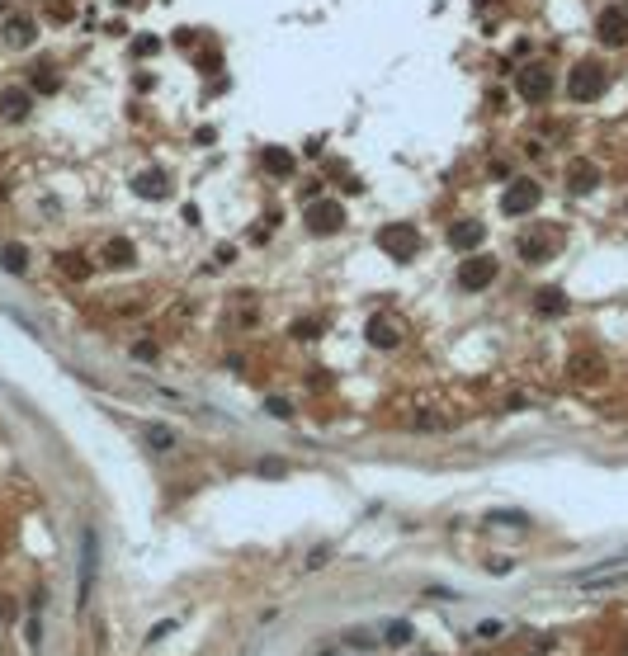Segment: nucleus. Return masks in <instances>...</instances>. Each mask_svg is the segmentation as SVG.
<instances>
[{
  "mask_svg": "<svg viewBox=\"0 0 628 656\" xmlns=\"http://www.w3.org/2000/svg\"><path fill=\"white\" fill-rule=\"evenodd\" d=\"M331 557V547H312V557H307V571H316V567Z\"/></svg>",
  "mask_w": 628,
  "mask_h": 656,
  "instance_id": "obj_29",
  "label": "nucleus"
},
{
  "mask_svg": "<svg viewBox=\"0 0 628 656\" xmlns=\"http://www.w3.org/2000/svg\"><path fill=\"white\" fill-rule=\"evenodd\" d=\"M553 246H558V236H553V227H538V232H519L515 241V255L524 260V265H543L553 255Z\"/></svg>",
  "mask_w": 628,
  "mask_h": 656,
  "instance_id": "obj_2",
  "label": "nucleus"
},
{
  "mask_svg": "<svg viewBox=\"0 0 628 656\" xmlns=\"http://www.w3.org/2000/svg\"><path fill=\"white\" fill-rule=\"evenodd\" d=\"M596 185H600V166L591 156H577L567 166V189H572V194H591Z\"/></svg>",
  "mask_w": 628,
  "mask_h": 656,
  "instance_id": "obj_9",
  "label": "nucleus"
},
{
  "mask_svg": "<svg viewBox=\"0 0 628 656\" xmlns=\"http://www.w3.org/2000/svg\"><path fill=\"white\" fill-rule=\"evenodd\" d=\"M142 439H147L156 453H171L175 449V430H166V425H142Z\"/></svg>",
  "mask_w": 628,
  "mask_h": 656,
  "instance_id": "obj_19",
  "label": "nucleus"
},
{
  "mask_svg": "<svg viewBox=\"0 0 628 656\" xmlns=\"http://www.w3.org/2000/svg\"><path fill=\"white\" fill-rule=\"evenodd\" d=\"M288 335H302V340H312V335H321V326H316L312 316H302V321H293V326H288Z\"/></svg>",
  "mask_w": 628,
  "mask_h": 656,
  "instance_id": "obj_24",
  "label": "nucleus"
},
{
  "mask_svg": "<svg viewBox=\"0 0 628 656\" xmlns=\"http://www.w3.org/2000/svg\"><path fill=\"white\" fill-rule=\"evenodd\" d=\"M538 199H543V189L534 180H515V185L505 189V213H534Z\"/></svg>",
  "mask_w": 628,
  "mask_h": 656,
  "instance_id": "obj_8",
  "label": "nucleus"
},
{
  "mask_svg": "<svg viewBox=\"0 0 628 656\" xmlns=\"http://www.w3.org/2000/svg\"><path fill=\"white\" fill-rule=\"evenodd\" d=\"M33 109V94L24 85H10V90H0V118H10V123H24Z\"/></svg>",
  "mask_w": 628,
  "mask_h": 656,
  "instance_id": "obj_10",
  "label": "nucleus"
},
{
  "mask_svg": "<svg viewBox=\"0 0 628 656\" xmlns=\"http://www.w3.org/2000/svg\"><path fill=\"white\" fill-rule=\"evenodd\" d=\"M33 38H38V24H33L29 15H15V19H5V43H10V47H29Z\"/></svg>",
  "mask_w": 628,
  "mask_h": 656,
  "instance_id": "obj_14",
  "label": "nucleus"
},
{
  "mask_svg": "<svg viewBox=\"0 0 628 656\" xmlns=\"http://www.w3.org/2000/svg\"><path fill=\"white\" fill-rule=\"evenodd\" d=\"M166 185H171L166 171H142L137 175V194H142V199H166Z\"/></svg>",
  "mask_w": 628,
  "mask_h": 656,
  "instance_id": "obj_16",
  "label": "nucleus"
},
{
  "mask_svg": "<svg viewBox=\"0 0 628 656\" xmlns=\"http://www.w3.org/2000/svg\"><path fill=\"white\" fill-rule=\"evenodd\" d=\"M265 171L269 175H288V171H293V156H288L283 147H269V151H265Z\"/></svg>",
  "mask_w": 628,
  "mask_h": 656,
  "instance_id": "obj_21",
  "label": "nucleus"
},
{
  "mask_svg": "<svg viewBox=\"0 0 628 656\" xmlns=\"http://www.w3.org/2000/svg\"><path fill=\"white\" fill-rule=\"evenodd\" d=\"M491 279H496V260H491V255H468V260L458 265V283H463V288H487Z\"/></svg>",
  "mask_w": 628,
  "mask_h": 656,
  "instance_id": "obj_7",
  "label": "nucleus"
},
{
  "mask_svg": "<svg viewBox=\"0 0 628 656\" xmlns=\"http://www.w3.org/2000/svg\"><path fill=\"white\" fill-rule=\"evenodd\" d=\"M33 90H38V94H52V90H57V76H52L47 66H38V71H33Z\"/></svg>",
  "mask_w": 628,
  "mask_h": 656,
  "instance_id": "obj_23",
  "label": "nucleus"
},
{
  "mask_svg": "<svg viewBox=\"0 0 628 656\" xmlns=\"http://www.w3.org/2000/svg\"><path fill=\"white\" fill-rule=\"evenodd\" d=\"M596 33H600L605 47H624L628 43V10L624 5H605L600 19H596Z\"/></svg>",
  "mask_w": 628,
  "mask_h": 656,
  "instance_id": "obj_3",
  "label": "nucleus"
},
{
  "mask_svg": "<svg viewBox=\"0 0 628 656\" xmlns=\"http://www.w3.org/2000/svg\"><path fill=\"white\" fill-rule=\"evenodd\" d=\"M572 373L581 378V383H591V378H600V359H591V354H577V364H572Z\"/></svg>",
  "mask_w": 628,
  "mask_h": 656,
  "instance_id": "obj_22",
  "label": "nucleus"
},
{
  "mask_svg": "<svg viewBox=\"0 0 628 656\" xmlns=\"http://www.w3.org/2000/svg\"><path fill=\"white\" fill-rule=\"evenodd\" d=\"M378 246L388 250V255H397V260H411L421 250V236H416V227H383L378 232Z\"/></svg>",
  "mask_w": 628,
  "mask_h": 656,
  "instance_id": "obj_4",
  "label": "nucleus"
},
{
  "mask_svg": "<svg viewBox=\"0 0 628 656\" xmlns=\"http://www.w3.org/2000/svg\"><path fill=\"white\" fill-rule=\"evenodd\" d=\"M57 269L66 279H90V260L85 255H57Z\"/></svg>",
  "mask_w": 628,
  "mask_h": 656,
  "instance_id": "obj_20",
  "label": "nucleus"
},
{
  "mask_svg": "<svg viewBox=\"0 0 628 656\" xmlns=\"http://www.w3.org/2000/svg\"><path fill=\"white\" fill-rule=\"evenodd\" d=\"M133 359H147V364H152V359H156V345H152V340H137V345H133Z\"/></svg>",
  "mask_w": 628,
  "mask_h": 656,
  "instance_id": "obj_26",
  "label": "nucleus"
},
{
  "mask_svg": "<svg viewBox=\"0 0 628 656\" xmlns=\"http://www.w3.org/2000/svg\"><path fill=\"white\" fill-rule=\"evenodd\" d=\"M534 307L543 316H562L567 312V297L558 293V288H538V293H534Z\"/></svg>",
  "mask_w": 628,
  "mask_h": 656,
  "instance_id": "obj_18",
  "label": "nucleus"
},
{
  "mask_svg": "<svg viewBox=\"0 0 628 656\" xmlns=\"http://www.w3.org/2000/svg\"><path fill=\"white\" fill-rule=\"evenodd\" d=\"M99 260L109 269H128V265H137V246H133L128 236H109V241L99 246Z\"/></svg>",
  "mask_w": 628,
  "mask_h": 656,
  "instance_id": "obj_11",
  "label": "nucleus"
},
{
  "mask_svg": "<svg viewBox=\"0 0 628 656\" xmlns=\"http://www.w3.org/2000/svg\"><path fill=\"white\" fill-rule=\"evenodd\" d=\"M515 90H519L524 104H543V99L553 94V76L543 71V66H529V71H519V76H515Z\"/></svg>",
  "mask_w": 628,
  "mask_h": 656,
  "instance_id": "obj_5",
  "label": "nucleus"
},
{
  "mask_svg": "<svg viewBox=\"0 0 628 656\" xmlns=\"http://www.w3.org/2000/svg\"><path fill=\"white\" fill-rule=\"evenodd\" d=\"M605 85H610V71H605L600 62H577V71H572V80H567V94H572L577 104H586V99H600Z\"/></svg>",
  "mask_w": 628,
  "mask_h": 656,
  "instance_id": "obj_1",
  "label": "nucleus"
},
{
  "mask_svg": "<svg viewBox=\"0 0 628 656\" xmlns=\"http://www.w3.org/2000/svg\"><path fill=\"white\" fill-rule=\"evenodd\" d=\"M364 335L378 345V349H393L397 340H402V330H397V321L388 312H378V316H369V326H364Z\"/></svg>",
  "mask_w": 628,
  "mask_h": 656,
  "instance_id": "obj_12",
  "label": "nucleus"
},
{
  "mask_svg": "<svg viewBox=\"0 0 628 656\" xmlns=\"http://www.w3.org/2000/svg\"><path fill=\"white\" fill-rule=\"evenodd\" d=\"M90 586H94V533L85 529V538H80V605L90 600Z\"/></svg>",
  "mask_w": 628,
  "mask_h": 656,
  "instance_id": "obj_13",
  "label": "nucleus"
},
{
  "mask_svg": "<svg viewBox=\"0 0 628 656\" xmlns=\"http://www.w3.org/2000/svg\"><path fill=\"white\" fill-rule=\"evenodd\" d=\"M307 227H312L316 236H331V232H340V227H345V208L340 204H321V199H316L312 208H307Z\"/></svg>",
  "mask_w": 628,
  "mask_h": 656,
  "instance_id": "obj_6",
  "label": "nucleus"
},
{
  "mask_svg": "<svg viewBox=\"0 0 628 656\" xmlns=\"http://www.w3.org/2000/svg\"><path fill=\"white\" fill-rule=\"evenodd\" d=\"M0 265L10 269V274H24V269H29V250L19 246V241H5V246H0Z\"/></svg>",
  "mask_w": 628,
  "mask_h": 656,
  "instance_id": "obj_17",
  "label": "nucleus"
},
{
  "mask_svg": "<svg viewBox=\"0 0 628 656\" xmlns=\"http://www.w3.org/2000/svg\"><path fill=\"white\" fill-rule=\"evenodd\" d=\"M449 246H454V250H477V246H482V222H454Z\"/></svg>",
  "mask_w": 628,
  "mask_h": 656,
  "instance_id": "obj_15",
  "label": "nucleus"
},
{
  "mask_svg": "<svg viewBox=\"0 0 628 656\" xmlns=\"http://www.w3.org/2000/svg\"><path fill=\"white\" fill-rule=\"evenodd\" d=\"M265 411L274 416V421H288V416H293V402H283V397H269V402H265Z\"/></svg>",
  "mask_w": 628,
  "mask_h": 656,
  "instance_id": "obj_25",
  "label": "nucleus"
},
{
  "mask_svg": "<svg viewBox=\"0 0 628 656\" xmlns=\"http://www.w3.org/2000/svg\"><path fill=\"white\" fill-rule=\"evenodd\" d=\"M407 638H411V628H407V624H393V628H388V642H397V647H402Z\"/></svg>",
  "mask_w": 628,
  "mask_h": 656,
  "instance_id": "obj_28",
  "label": "nucleus"
},
{
  "mask_svg": "<svg viewBox=\"0 0 628 656\" xmlns=\"http://www.w3.org/2000/svg\"><path fill=\"white\" fill-rule=\"evenodd\" d=\"M260 472H265V477H283L288 468H283L279 458H260Z\"/></svg>",
  "mask_w": 628,
  "mask_h": 656,
  "instance_id": "obj_27",
  "label": "nucleus"
}]
</instances>
